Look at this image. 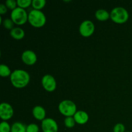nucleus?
Instances as JSON below:
<instances>
[{
	"mask_svg": "<svg viewBox=\"0 0 132 132\" xmlns=\"http://www.w3.org/2000/svg\"><path fill=\"white\" fill-rule=\"evenodd\" d=\"M11 132H27V126L23 122H15L11 126Z\"/></svg>",
	"mask_w": 132,
	"mask_h": 132,
	"instance_id": "15",
	"label": "nucleus"
},
{
	"mask_svg": "<svg viewBox=\"0 0 132 132\" xmlns=\"http://www.w3.org/2000/svg\"><path fill=\"white\" fill-rule=\"evenodd\" d=\"M125 132H131V131H125Z\"/></svg>",
	"mask_w": 132,
	"mask_h": 132,
	"instance_id": "26",
	"label": "nucleus"
},
{
	"mask_svg": "<svg viewBox=\"0 0 132 132\" xmlns=\"http://www.w3.org/2000/svg\"><path fill=\"white\" fill-rule=\"evenodd\" d=\"M46 5L45 0H32V6L35 10H41Z\"/></svg>",
	"mask_w": 132,
	"mask_h": 132,
	"instance_id": "17",
	"label": "nucleus"
},
{
	"mask_svg": "<svg viewBox=\"0 0 132 132\" xmlns=\"http://www.w3.org/2000/svg\"><path fill=\"white\" fill-rule=\"evenodd\" d=\"M39 128L35 123L29 124L27 126V132H39Z\"/></svg>",
	"mask_w": 132,
	"mask_h": 132,
	"instance_id": "23",
	"label": "nucleus"
},
{
	"mask_svg": "<svg viewBox=\"0 0 132 132\" xmlns=\"http://www.w3.org/2000/svg\"><path fill=\"white\" fill-rule=\"evenodd\" d=\"M1 24H3L4 28L11 30H12L14 28V24H15V23L12 20L11 18H6L3 21L2 20Z\"/></svg>",
	"mask_w": 132,
	"mask_h": 132,
	"instance_id": "18",
	"label": "nucleus"
},
{
	"mask_svg": "<svg viewBox=\"0 0 132 132\" xmlns=\"http://www.w3.org/2000/svg\"><path fill=\"white\" fill-rule=\"evenodd\" d=\"M10 68L5 64H1L0 65V76L3 77H6L10 76L12 73Z\"/></svg>",
	"mask_w": 132,
	"mask_h": 132,
	"instance_id": "16",
	"label": "nucleus"
},
{
	"mask_svg": "<svg viewBox=\"0 0 132 132\" xmlns=\"http://www.w3.org/2000/svg\"><path fill=\"white\" fill-rule=\"evenodd\" d=\"M113 132H125V126L122 123H117L113 127Z\"/></svg>",
	"mask_w": 132,
	"mask_h": 132,
	"instance_id": "24",
	"label": "nucleus"
},
{
	"mask_svg": "<svg viewBox=\"0 0 132 132\" xmlns=\"http://www.w3.org/2000/svg\"><path fill=\"white\" fill-rule=\"evenodd\" d=\"M32 1L31 0H18L17 1L18 6L24 9L29 7L30 5H32Z\"/></svg>",
	"mask_w": 132,
	"mask_h": 132,
	"instance_id": "20",
	"label": "nucleus"
},
{
	"mask_svg": "<svg viewBox=\"0 0 132 132\" xmlns=\"http://www.w3.org/2000/svg\"><path fill=\"white\" fill-rule=\"evenodd\" d=\"M95 18L100 21H105L110 18V13L105 9H99L95 12Z\"/></svg>",
	"mask_w": 132,
	"mask_h": 132,
	"instance_id": "14",
	"label": "nucleus"
},
{
	"mask_svg": "<svg viewBox=\"0 0 132 132\" xmlns=\"http://www.w3.org/2000/svg\"><path fill=\"white\" fill-rule=\"evenodd\" d=\"M32 114L34 117L38 121H43L46 119V110L41 106L37 105L34 107L32 109Z\"/></svg>",
	"mask_w": 132,
	"mask_h": 132,
	"instance_id": "12",
	"label": "nucleus"
},
{
	"mask_svg": "<svg viewBox=\"0 0 132 132\" xmlns=\"http://www.w3.org/2000/svg\"><path fill=\"white\" fill-rule=\"evenodd\" d=\"M0 132H11V126L6 121H3L0 124Z\"/></svg>",
	"mask_w": 132,
	"mask_h": 132,
	"instance_id": "21",
	"label": "nucleus"
},
{
	"mask_svg": "<svg viewBox=\"0 0 132 132\" xmlns=\"http://www.w3.org/2000/svg\"><path fill=\"white\" fill-rule=\"evenodd\" d=\"M14 109L8 103H2L0 104V117L4 121H7L13 117Z\"/></svg>",
	"mask_w": 132,
	"mask_h": 132,
	"instance_id": "8",
	"label": "nucleus"
},
{
	"mask_svg": "<svg viewBox=\"0 0 132 132\" xmlns=\"http://www.w3.org/2000/svg\"><path fill=\"white\" fill-rule=\"evenodd\" d=\"M79 30L81 36L85 37H88L94 33L95 24L92 21L85 20L80 24Z\"/></svg>",
	"mask_w": 132,
	"mask_h": 132,
	"instance_id": "6",
	"label": "nucleus"
},
{
	"mask_svg": "<svg viewBox=\"0 0 132 132\" xmlns=\"http://www.w3.org/2000/svg\"><path fill=\"white\" fill-rule=\"evenodd\" d=\"M76 123V122L73 117H67L64 119V126L68 128H72L74 127Z\"/></svg>",
	"mask_w": 132,
	"mask_h": 132,
	"instance_id": "19",
	"label": "nucleus"
},
{
	"mask_svg": "<svg viewBox=\"0 0 132 132\" xmlns=\"http://www.w3.org/2000/svg\"><path fill=\"white\" fill-rule=\"evenodd\" d=\"M28 14L25 9L18 6L14 10H12L10 18L17 25H22L28 21Z\"/></svg>",
	"mask_w": 132,
	"mask_h": 132,
	"instance_id": "5",
	"label": "nucleus"
},
{
	"mask_svg": "<svg viewBox=\"0 0 132 132\" xmlns=\"http://www.w3.org/2000/svg\"><path fill=\"white\" fill-rule=\"evenodd\" d=\"M10 35L12 38L17 40L22 39L24 37L25 32L24 30L22 28L19 27H14L12 30H11L10 32Z\"/></svg>",
	"mask_w": 132,
	"mask_h": 132,
	"instance_id": "13",
	"label": "nucleus"
},
{
	"mask_svg": "<svg viewBox=\"0 0 132 132\" xmlns=\"http://www.w3.org/2000/svg\"><path fill=\"white\" fill-rule=\"evenodd\" d=\"M28 21L35 28H41L45 24L46 17L41 10L32 9L28 13Z\"/></svg>",
	"mask_w": 132,
	"mask_h": 132,
	"instance_id": "2",
	"label": "nucleus"
},
{
	"mask_svg": "<svg viewBox=\"0 0 132 132\" xmlns=\"http://www.w3.org/2000/svg\"><path fill=\"white\" fill-rule=\"evenodd\" d=\"M110 18L114 23L122 24L128 20L129 13L124 7L117 6L111 10Z\"/></svg>",
	"mask_w": 132,
	"mask_h": 132,
	"instance_id": "3",
	"label": "nucleus"
},
{
	"mask_svg": "<svg viewBox=\"0 0 132 132\" xmlns=\"http://www.w3.org/2000/svg\"><path fill=\"white\" fill-rule=\"evenodd\" d=\"M76 123L79 125H85L88 121L89 116L86 112L82 110H77L73 116Z\"/></svg>",
	"mask_w": 132,
	"mask_h": 132,
	"instance_id": "11",
	"label": "nucleus"
},
{
	"mask_svg": "<svg viewBox=\"0 0 132 132\" xmlns=\"http://www.w3.org/2000/svg\"><path fill=\"white\" fill-rule=\"evenodd\" d=\"M8 11V8L5 5V4H1L0 5V14L1 15L5 14Z\"/></svg>",
	"mask_w": 132,
	"mask_h": 132,
	"instance_id": "25",
	"label": "nucleus"
},
{
	"mask_svg": "<svg viewBox=\"0 0 132 132\" xmlns=\"http://www.w3.org/2000/svg\"><path fill=\"white\" fill-rule=\"evenodd\" d=\"M21 59L24 64L27 65H33L37 62V57L34 51L27 50L22 53Z\"/></svg>",
	"mask_w": 132,
	"mask_h": 132,
	"instance_id": "10",
	"label": "nucleus"
},
{
	"mask_svg": "<svg viewBox=\"0 0 132 132\" xmlns=\"http://www.w3.org/2000/svg\"><path fill=\"white\" fill-rule=\"evenodd\" d=\"M10 81L16 88H23L28 85L30 77L28 72L22 69H16L12 72L10 76Z\"/></svg>",
	"mask_w": 132,
	"mask_h": 132,
	"instance_id": "1",
	"label": "nucleus"
},
{
	"mask_svg": "<svg viewBox=\"0 0 132 132\" xmlns=\"http://www.w3.org/2000/svg\"><path fill=\"white\" fill-rule=\"evenodd\" d=\"M5 5L8 9H10V10H13L18 7V3H17V1L15 0H6L5 1Z\"/></svg>",
	"mask_w": 132,
	"mask_h": 132,
	"instance_id": "22",
	"label": "nucleus"
},
{
	"mask_svg": "<svg viewBox=\"0 0 132 132\" xmlns=\"http://www.w3.org/2000/svg\"><path fill=\"white\" fill-rule=\"evenodd\" d=\"M41 129L43 132H58L59 127L54 119L48 117L41 121Z\"/></svg>",
	"mask_w": 132,
	"mask_h": 132,
	"instance_id": "9",
	"label": "nucleus"
},
{
	"mask_svg": "<svg viewBox=\"0 0 132 132\" xmlns=\"http://www.w3.org/2000/svg\"><path fill=\"white\" fill-rule=\"evenodd\" d=\"M59 112L67 117H73L77 112L76 104L71 100H63L59 103L58 106Z\"/></svg>",
	"mask_w": 132,
	"mask_h": 132,
	"instance_id": "4",
	"label": "nucleus"
},
{
	"mask_svg": "<svg viewBox=\"0 0 132 132\" xmlns=\"http://www.w3.org/2000/svg\"><path fill=\"white\" fill-rule=\"evenodd\" d=\"M41 85L47 92H54L56 89L57 82L54 76L50 74H46L41 79Z\"/></svg>",
	"mask_w": 132,
	"mask_h": 132,
	"instance_id": "7",
	"label": "nucleus"
}]
</instances>
